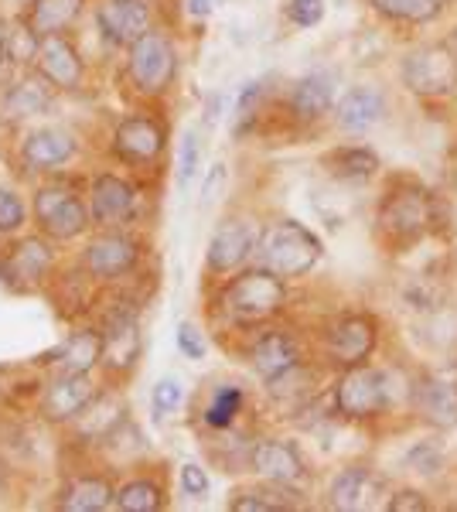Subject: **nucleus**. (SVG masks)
<instances>
[{
    "instance_id": "58836bf2",
    "label": "nucleus",
    "mask_w": 457,
    "mask_h": 512,
    "mask_svg": "<svg viewBox=\"0 0 457 512\" xmlns=\"http://www.w3.org/2000/svg\"><path fill=\"white\" fill-rule=\"evenodd\" d=\"M178 489L191 502L205 499V495H209V489H212L209 472H205V468L198 465V461H185V465H181V475H178Z\"/></svg>"
},
{
    "instance_id": "4be33fe9",
    "label": "nucleus",
    "mask_w": 457,
    "mask_h": 512,
    "mask_svg": "<svg viewBox=\"0 0 457 512\" xmlns=\"http://www.w3.org/2000/svg\"><path fill=\"white\" fill-rule=\"evenodd\" d=\"M52 267H55L52 246L38 236H28V239H21L11 250V256L4 260V277H7V284H14L18 291H28V287H38L41 280L52 274Z\"/></svg>"
},
{
    "instance_id": "a878e982",
    "label": "nucleus",
    "mask_w": 457,
    "mask_h": 512,
    "mask_svg": "<svg viewBox=\"0 0 457 512\" xmlns=\"http://www.w3.org/2000/svg\"><path fill=\"white\" fill-rule=\"evenodd\" d=\"M58 509L65 512H103L116 509V485L103 475H72L58 489Z\"/></svg>"
},
{
    "instance_id": "c756f323",
    "label": "nucleus",
    "mask_w": 457,
    "mask_h": 512,
    "mask_svg": "<svg viewBox=\"0 0 457 512\" xmlns=\"http://www.w3.org/2000/svg\"><path fill=\"white\" fill-rule=\"evenodd\" d=\"M369 4L396 24H434L447 11V0H369Z\"/></svg>"
},
{
    "instance_id": "a18cd8bd",
    "label": "nucleus",
    "mask_w": 457,
    "mask_h": 512,
    "mask_svg": "<svg viewBox=\"0 0 457 512\" xmlns=\"http://www.w3.org/2000/svg\"><path fill=\"white\" fill-rule=\"evenodd\" d=\"M188 14H191V18H209L212 0H188Z\"/></svg>"
},
{
    "instance_id": "f257e3e1",
    "label": "nucleus",
    "mask_w": 457,
    "mask_h": 512,
    "mask_svg": "<svg viewBox=\"0 0 457 512\" xmlns=\"http://www.w3.org/2000/svg\"><path fill=\"white\" fill-rule=\"evenodd\" d=\"M215 304H219L222 318L236 328L267 325V321H273L287 308V280L267 267L243 270V274L229 277L222 284Z\"/></svg>"
},
{
    "instance_id": "7c9ffc66",
    "label": "nucleus",
    "mask_w": 457,
    "mask_h": 512,
    "mask_svg": "<svg viewBox=\"0 0 457 512\" xmlns=\"http://www.w3.org/2000/svg\"><path fill=\"white\" fill-rule=\"evenodd\" d=\"M116 509L123 512H161L164 509V485L157 478H127L116 489Z\"/></svg>"
},
{
    "instance_id": "4468645a",
    "label": "nucleus",
    "mask_w": 457,
    "mask_h": 512,
    "mask_svg": "<svg viewBox=\"0 0 457 512\" xmlns=\"http://www.w3.org/2000/svg\"><path fill=\"white\" fill-rule=\"evenodd\" d=\"M99 396L93 373H76V369H58L48 379L45 393H41V417L48 424H72L86 414V407Z\"/></svg>"
},
{
    "instance_id": "49530a36",
    "label": "nucleus",
    "mask_w": 457,
    "mask_h": 512,
    "mask_svg": "<svg viewBox=\"0 0 457 512\" xmlns=\"http://www.w3.org/2000/svg\"><path fill=\"white\" fill-rule=\"evenodd\" d=\"M454 45H457V41H454Z\"/></svg>"
},
{
    "instance_id": "cd10ccee",
    "label": "nucleus",
    "mask_w": 457,
    "mask_h": 512,
    "mask_svg": "<svg viewBox=\"0 0 457 512\" xmlns=\"http://www.w3.org/2000/svg\"><path fill=\"white\" fill-rule=\"evenodd\" d=\"M82 11H86V0H31L21 24L31 38L62 35L79 21Z\"/></svg>"
},
{
    "instance_id": "0eeeda50",
    "label": "nucleus",
    "mask_w": 457,
    "mask_h": 512,
    "mask_svg": "<svg viewBox=\"0 0 457 512\" xmlns=\"http://www.w3.org/2000/svg\"><path fill=\"white\" fill-rule=\"evenodd\" d=\"M144 256V243L130 236L127 229H99V233L82 246L79 267L86 277L103 280V284H116V280L130 277L140 267Z\"/></svg>"
},
{
    "instance_id": "412c9836",
    "label": "nucleus",
    "mask_w": 457,
    "mask_h": 512,
    "mask_svg": "<svg viewBox=\"0 0 457 512\" xmlns=\"http://www.w3.org/2000/svg\"><path fill=\"white\" fill-rule=\"evenodd\" d=\"M382 495V478L372 468L362 465H348L342 468L328 485V506L338 512H359L376 506V499Z\"/></svg>"
},
{
    "instance_id": "39448f33",
    "label": "nucleus",
    "mask_w": 457,
    "mask_h": 512,
    "mask_svg": "<svg viewBox=\"0 0 457 512\" xmlns=\"http://www.w3.org/2000/svg\"><path fill=\"white\" fill-rule=\"evenodd\" d=\"M400 79L417 96H451L457 89V45L427 41V45L410 48L400 62Z\"/></svg>"
},
{
    "instance_id": "7ed1b4c3",
    "label": "nucleus",
    "mask_w": 457,
    "mask_h": 512,
    "mask_svg": "<svg viewBox=\"0 0 457 512\" xmlns=\"http://www.w3.org/2000/svg\"><path fill=\"white\" fill-rule=\"evenodd\" d=\"M130 89L144 99L164 96L178 79V48L161 31H147L134 45H127V65H123Z\"/></svg>"
},
{
    "instance_id": "c9c22d12",
    "label": "nucleus",
    "mask_w": 457,
    "mask_h": 512,
    "mask_svg": "<svg viewBox=\"0 0 457 512\" xmlns=\"http://www.w3.org/2000/svg\"><path fill=\"white\" fill-rule=\"evenodd\" d=\"M406 465H410L417 475L434 478V475H440V468H444V448H440L437 441H420V444H413L410 454H406Z\"/></svg>"
},
{
    "instance_id": "72a5a7b5",
    "label": "nucleus",
    "mask_w": 457,
    "mask_h": 512,
    "mask_svg": "<svg viewBox=\"0 0 457 512\" xmlns=\"http://www.w3.org/2000/svg\"><path fill=\"white\" fill-rule=\"evenodd\" d=\"M198 168H202V140L195 130H185L178 144V161H174V175H178V188L188 192V185L195 181Z\"/></svg>"
},
{
    "instance_id": "4c0bfd02",
    "label": "nucleus",
    "mask_w": 457,
    "mask_h": 512,
    "mask_svg": "<svg viewBox=\"0 0 457 512\" xmlns=\"http://www.w3.org/2000/svg\"><path fill=\"white\" fill-rule=\"evenodd\" d=\"M174 349L181 352V359L202 362L205 352H209V345H205V335L198 332V325H191V321H181V325L174 328Z\"/></svg>"
},
{
    "instance_id": "e433bc0d",
    "label": "nucleus",
    "mask_w": 457,
    "mask_h": 512,
    "mask_svg": "<svg viewBox=\"0 0 457 512\" xmlns=\"http://www.w3.org/2000/svg\"><path fill=\"white\" fill-rule=\"evenodd\" d=\"M263 82H246L243 89H239L236 96V134H246L249 123L256 120V113H260V103H263Z\"/></svg>"
},
{
    "instance_id": "393cba45",
    "label": "nucleus",
    "mask_w": 457,
    "mask_h": 512,
    "mask_svg": "<svg viewBox=\"0 0 457 512\" xmlns=\"http://www.w3.org/2000/svg\"><path fill=\"white\" fill-rule=\"evenodd\" d=\"M417 414L437 431H457V383L444 376H427L417 383Z\"/></svg>"
},
{
    "instance_id": "b1692460",
    "label": "nucleus",
    "mask_w": 457,
    "mask_h": 512,
    "mask_svg": "<svg viewBox=\"0 0 457 512\" xmlns=\"http://www.w3.org/2000/svg\"><path fill=\"white\" fill-rule=\"evenodd\" d=\"M382 117H386V96L376 86H352L335 103V120L348 134H365Z\"/></svg>"
},
{
    "instance_id": "2eb2a0df",
    "label": "nucleus",
    "mask_w": 457,
    "mask_h": 512,
    "mask_svg": "<svg viewBox=\"0 0 457 512\" xmlns=\"http://www.w3.org/2000/svg\"><path fill=\"white\" fill-rule=\"evenodd\" d=\"M31 59H35V69L52 82L58 93H76L82 79H86V62H82L79 48L72 45V38H65V31L62 35L35 38Z\"/></svg>"
},
{
    "instance_id": "9d476101",
    "label": "nucleus",
    "mask_w": 457,
    "mask_h": 512,
    "mask_svg": "<svg viewBox=\"0 0 457 512\" xmlns=\"http://www.w3.org/2000/svg\"><path fill=\"white\" fill-rule=\"evenodd\" d=\"M379 229L393 243H417L430 229V192L423 185L389 188L379 205Z\"/></svg>"
},
{
    "instance_id": "f3484780",
    "label": "nucleus",
    "mask_w": 457,
    "mask_h": 512,
    "mask_svg": "<svg viewBox=\"0 0 457 512\" xmlns=\"http://www.w3.org/2000/svg\"><path fill=\"white\" fill-rule=\"evenodd\" d=\"M76 154H79V140L72 130L35 127V130L24 134L18 158L24 164V171H31V175H48V171L65 168Z\"/></svg>"
},
{
    "instance_id": "a19ab883",
    "label": "nucleus",
    "mask_w": 457,
    "mask_h": 512,
    "mask_svg": "<svg viewBox=\"0 0 457 512\" xmlns=\"http://www.w3.org/2000/svg\"><path fill=\"white\" fill-rule=\"evenodd\" d=\"M287 21L297 28H314L324 21V0H287Z\"/></svg>"
},
{
    "instance_id": "c85d7f7f",
    "label": "nucleus",
    "mask_w": 457,
    "mask_h": 512,
    "mask_svg": "<svg viewBox=\"0 0 457 512\" xmlns=\"http://www.w3.org/2000/svg\"><path fill=\"white\" fill-rule=\"evenodd\" d=\"M324 168H328L331 178L348 181V185H362V181H369L379 171V154L362 144L335 147L331 154H324Z\"/></svg>"
},
{
    "instance_id": "ea45409f",
    "label": "nucleus",
    "mask_w": 457,
    "mask_h": 512,
    "mask_svg": "<svg viewBox=\"0 0 457 512\" xmlns=\"http://www.w3.org/2000/svg\"><path fill=\"white\" fill-rule=\"evenodd\" d=\"M270 492H239L229 499V509L232 512H273V509H290L284 499H270Z\"/></svg>"
},
{
    "instance_id": "473e14b6",
    "label": "nucleus",
    "mask_w": 457,
    "mask_h": 512,
    "mask_svg": "<svg viewBox=\"0 0 457 512\" xmlns=\"http://www.w3.org/2000/svg\"><path fill=\"white\" fill-rule=\"evenodd\" d=\"M181 400H185V386H181L178 376H161L157 383L151 386V417L154 424H164L174 410L181 407Z\"/></svg>"
},
{
    "instance_id": "9b49d317",
    "label": "nucleus",
    "mask_w": 457,
    "mask_h": 512,
    "mask_svg": "<svg viewBox=\"0 0 457 512\" xmlns=\"http://www.w3.org/2000/svg\"><path fill=\"white\" fill-rule=\"evenodd\" d=\"M96 229H127L140 212V188L127 175L99 171L86 192Z\"/></svg>"
},
{
    "instance_id": "423d86ee",
    "label": "nucleus",
    "mask_w": 457,
    "mask_h": 512,
    "mask_svg": "<svg viewBox=\"0 0 457 512\" xmlns=\"http://www.w3.org/2000/svg\"><path fill=\"white\" fill-rule=\"evenodd\" d=\"M393 407V376L369 362L352 366L335 383V410L348 420H372Z\"/></svg>"
},
{
    "instance_id": "dca6fc26",
    "label": "nucleus",
    "mask_w": 457,
    "mask_h": 512,
    "mask_svg": "<svg viewBox=\"0 0 457 512\" xmlns=\"http://www.w3.org/2000/svg\"><path fill=\"white\" fill-rule=\"evenodd\" d=\"M96 28L110 45L127 48L154 28V4L151 0H99Z\"/></svg>"
},
{
    "instance_id": "2f4dec72",
    "label": "nucleus",
    "mask_w": 457,
    "mask_h": 512,
    "mask_svg": "<svg viewBox=\"0 0 457 512\" xmlns=\"http://www.w3.org/2000/svg\"><path fill=\"white\" fill-rule=\"evenodd\" d=\"M243 403H246V396L239 386H219V390L212 393L209 407L202 410L205 427H212V431H229V427L236 424V417L243 414Z\"/></svg>"
},
{
    "instance_id": "1a4fd4ad",
    "label": "nucleus",
    "mask_w": 457,
    "mask_h": 512,
    "mask_svg": "<svg viewBox=\"0 0 457 512\" xmlns=\"http://www.w3.org/2000/svg\"><path fill=\"white\" fill-rule=\"evenodd\" d=\"M103 369L110 376H130L144 359V328H140V311L134 304H113L106 311L103 325Z\"/></svg>"
},
{
    "instance_id": "37998d69",
    "label": "nucleus",
    "mask_w": 457,
    "mask_h": 512,
    "mask_svg": "<svg viewBox=\"0 0 457 512\" xmlns=\"http://www.w3.org/2000/svg\"><path fill=\"white\" fill-rule=\"evenodd\" d=\"M14 72V28L0 21V82Z\"/></svg>"
},
{
    "instance_id": "f8f14e48",
    "label": "nucleus",
    "mask_w": 457,
    "mask_h": 512,
    "mask_svg": "<svg viewBox=\"0 0 457 512\" xmlns=\"http://www.w3.org/2000/svg\"><path fill=\"white\" fill-rule=\"evenodd\" d=\"M376 345H379V321L365 315V311H352V315L335 318L328 325V332H324V355L338 369H352L369 362Z\"/></svg>"
},
{
    "instance_id": "a211bd4d",
    "label": "nucleus",
    "mask_w": 457,
    "mask_h": 512,
    "mask_svg": "<svg viewBox=\"0 0 457 512\" xmlns=\"http://www.w3.org/2000/svg\"><path fill=\"white\" fill-rule=\"evenodd\" d=\"M249 468L270 485H301L307 478L301 451L290 441H277V437H260L249 448Z\"/></svg>"
},
{
    "instance_id": "ddd939ff",
    "label": "nucleus",
    "mask_w": 457,
    "mask_h": 512,
    "mask_svg": "<svg viewBox=\"0 0 457 512\" xmlns=\"http://www.w3.org/2000/svg\"><path fill=\"white\" fill-rule=\"evenodd\" d=\"M260 233H256L253 222L229 216L215 226V233L209 239V250H205V270L212 277H229L236 270H243L249 263V256L256 253Z\"/></svg>"
},
{
    "instance_id": "f704fd0d",
    "label": "nucleus",
    "mask_w": 457,
    "mask_h": 512,
    "mask_svg": "<svg viewBox=\"0 0 457 512\" xmlns=\"http://www.w3.org/2000/svg\"><path fill=\"white\" fill-rule=\"evenodd\" d=\"M28 226V205L14 188L0 185V236H18Z\"/></svg>"
},
{
    "instance_id": "20e7f679",
    "label": "nucleus",
    "mask_w": 457,
    "mask_h": 512,
    "mask_svg": "<svg viewBox=\"0 0 457 512\" xmlns=\"http://www.w3.org/2000/svg\"><path fill=\"white\" fill-rule=\"evenodd\" d=\"M31 212H35L38 233L45 239H55V243H72V239L86 236L93 229L89 202L62 181L38 185L35 198H31Z\"/></svg>"
},
{
    "instance_id": "5701e85b",
    "label": "nucleus",
    "mask_w": 457,
    "mask_h": 512,
    "mask_svg": "<svg viewBox=\"0 0 457 512\" xmlns=\"http://www.w3.org/2000/svg\"><path fill=\"white\" fill-rule=\"evenodd\" d=\"M45 366L55 369H76V373H93L96 366H103V332L99 328H76L41 355Z\"/></svg>"
},
{
    "instance_id": "c03bdc74",
    "label": "nucleus",
    "mask_w": 457,
    "mask_h": 512,
    "mask_svg": "<svg viewBox=\"0 0 457 512\" xmlns=\"http://www.w3.org/2000/svg\"><path fill=\"white\" fill-rule=\"evenodd\" d=\"M222 185H226V164H212L209 175H205V181H202V205L215 202Z\"/></svg>"
},
{
    "instance_id": "6e6552de",
    "label": "nucleus",
    "mask_w": 457,
    "mask_h": 512,
    "mask_svg": "<svg viewBox=\"0 0 457 512\" xmlns=\"http://www.w3.org/2000/svg\"><path fill=\"white\" fill-rule=\"evenodd\" d=\"M168 151V130L154 113H130L113 127L110 134V154L113 161L127 164V168H154Z\"/></svg>"
},
{
    "instance_id": "6ab92c4d",
    "label": "nucleus",
    "mask_w": 457,
    "mask_h": 512,
    "mask_svg": "<svg viewBox=\"0 0 457 512\" xmlns=\"http://www.w3.org/2000/svg\"><path fill=\"white\" fill-rule=\"evenodd\" d=\"M249 366L253 373L263 379V383H273V379L287 376L290 369L301 366V345L297 338L284 332V328H270V332H260L249 345Z\"/></svg>"
},
{
    "instance_id": "bb28decb",
    "label": "nucleus",
    "mask_w": 457,
    "mask_h": 512,
    "mask_svg": "<svg viewBox=\"0 0 457 512\" xmlns=\"http://www.w3.org/2000/svg\"><path fill=\"white\" fill-rule=\"evenodd\" d=\"M287 106L294 113V120L301 123H314L321 120L324 113L335 106V79L328 72H307L290 86V96H287Z\"/></svg>"
},
{
    "instance_id": "aec40b11",
    "label": "nucleus",
    "mask_w": 457,
    "mask_h": 512,
    "mask_svg": "<svg viewBox=\"0 0 457 512\" xmlns=\"http://www.w3.org/2000/svg\"><path fill=\"white\" fill-rule=\"evenodd\" d=\"M58 89L38 69L21 72L18 79L4 82V113L11 120H35L55 110Z\"/></svg>"
},
{
    "instance_id": "79ce46f5",
    "label": "nucleus",
    "mask_w": 457,
    "mask_h": 512,
    "mask_svg": "<svg viewBox=\"0 0 457 512\" xmlns=\"http://www.w3.org/2000/svg\"><path fill=\"white\" fill-rule=\"evenodd\" d=\"M386 509L389 512H423V509H430V499L417 489H400V492H393V499L386 502Z\"/></svg>"
},
{
    "instance_id": "f03ea898",
    "label": "nucleus",
    "mask_w": 457,
    "mask_h": 512,
    "mask_svg": "<svg viewBox=\"0 0 457 512\" xmlns=\"http://www.w3.org/2000/svg\"><path fill=\"white\" fill-rule=\"evenodd\" d=\"M324 246L318 233L304 226L297 219H277L270 222L260 233V243H256V256H260V267L273 270L284 280H297L307 277L314 267H318Z\"/></svg>"
}]
</instances>
